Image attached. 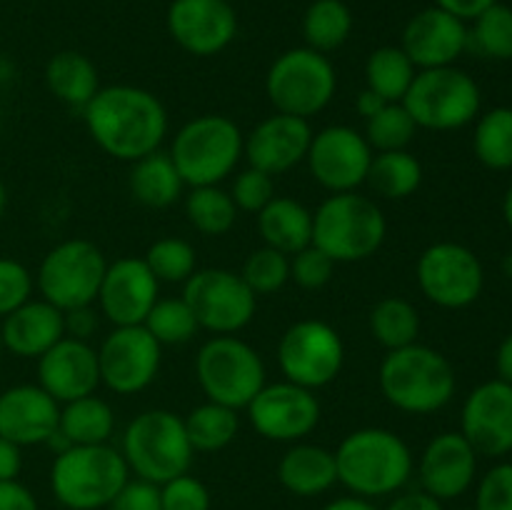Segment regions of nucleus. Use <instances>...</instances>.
Returning a JSON list of instances; mask_svg holds the SVG:
<instances>
[{"label": "nucleus", "instance_id": "f257e3e1", "mask_svg": "<svg viewBox=\"0 0 512 510\" xmlns=\"http://www.w3.org/2000/svg\"><path fill=\"white\" fill-rule=\"evenodd\" d=\"M93 143L120 163H135L155 153L168 135L170 120L163 100L140 85H105L83 108Z\"/></svg>", "mask_w": 512, "mask_h": 510}, {"label": "nucleus", "instance_id": "f03ea898", "mask_svg": "<svg viewBox=\"0 0 512 510\" xmlns=\"http://www.w3.org/2000/svg\"><path fill=\"white\" fill-rule=\"evenodd\" d=\"M333 455L338 483L365 500L400 493L415 470L410 445L388 428L353 430L340 440Z\"/></svg>", "mask_w": 512, "mask_h": 510}, {"label": "nucleus", "instance_id": "7ed1b4c3", "mask_svg": "<svg viewBox=\"0 0 512 510\" xmlns=\"http://www.w3.org/2000/svg\"><path fill=\"white\" fill-rule=\"evenodd\" d=\"M383 398L408 415H430L453 400L458 380L455 368L440 350L413 343L388 350L378 370Z\"/></svg>", "mask_w": 512, "mask_h": 510}, {"label": "nucleus", "instance_id": "20e7f679", "mask_svg": "<svg viewBox=\"0 0 512 510\" xmlns=\"http://www.w3.org/2000/svg\"><path fill=\"white\" fill-rule=\"evenodd\" d=\"M388 220L370 195L330 193L313 213V245L335 265L360 263L383 248Z\"/></svg>", "mask_w": 512, "mask_h": 510}, {"label": "nucleus", "instance_id": "39448f33", "mask_svg": "<svg viewBox=\"0 0 512 510\" xmlns=\"http://www.w3.org/2000/svg\"><path fill=\"white\" fill-rule=\"evenodd\" d=\"M130 478L123 453L110 443L70 445L55 453L50 490L68 510H105Z\"/></svg>", "mask_w": 512, "mask_h": 510}, {"label": "nucleus", "instance_id": "423d86ee", "mask_svg": "<svg viewBox=\"0 0 512 510\" xmlns=\"http://www.w3.org/2000/svg\"><path fill=\"white\" fill-rule=\"evenodd\" d=\"M245 133L223 113H203L183 123L170 143V158L185 188L220 185L243 160Z\"/></svg>", "mask_w": 512, "mask_h": 510}, {"label": "nucleus", "instance_id": "0eeeda50", "mask_svg": "<svg viewBox=\"0 0 512 510\" xmlns=\"http://www.w3.org/2000/svg\"><path fill=\"white\" fill-rule=\"evenodd\" d=\"M120 453L135 478L155 485L190 473L195 458L183 418L165 408H150L135 415L123 433Z\"/></svg>", "mask_w": 512, "mask_h": 510}, {"label": "nucleus", "instance_id": "6e6552de", "mask_svg": "<svg viewBox=\"0 0 512 510\" xmlns=\"http://www.w3.org/2000/svg\"><path fill=\"white\" fill-rule=\"evenodd\" d=\"M195 378L208 400L245 410L268 383L265 360L238 335H213L195 355Z\"/></svg>", "mask_w": 512, "mask_h": 510}, {"label": "nucleus", "instance_id": "1a4fd4ad", "mask_svg": "<svg viewBox=\"0 0 512 510\" xmlns=\"http://www.w3.org/2000/svg\"><path fill=\"white\" fill-rule=\"evenodd\" d=\"M338 93V70L325 53L290 48L270 63L265 73V95L275 113L310 120L323 113Z\"/></svg>", "mask_w": 512, "mask_h": 510}, {"label": "nucleus", "instance_id": "9d476101", "mask_svg": "<svg viewBox=\"0 0 512 510\" xmlns=\"http://www.w3.org/2000/svg\"><path fill=\"white\" fill-rule=\"evenodd\" d=\"M403 105L418 128L460 130L480 115V85L455 65L418 70Z\"/></svg>", "mask_w": 512, "mask_h": 510}, {"label": "nucleus", "instance_id": "9b49d317", "mask_svg": "<svg viewBox=\"0 0 512 510\" xmlns=\"http://www.w3.org/2000/svg\"><path fill=\"white\" fill-rule=\"evenodd\" d=\"M108 260L105 253L85 238H70L43 255L35 273L40 298L63 313L83 305H95Z\"/></svg>", "mask_w": 512, "mask_h": 510}, {"label": "nucleus", "instance_id": "f8f14e48", "mask_svg": "<svg viewBox=\"0 0 512 510\" xmlns=\"http://www.w3.org/2000/svg\"><path fill=\"white\" fill-rule=\"evenodd\" d=\"M185 303L193 308L200 330L213 335H238L258 310V295L243 275L228 268L195 270L183 285Z\"/></svg>", "mask_w": 512, "mask_h": 510}, {"label": "nucleus", "instance_id": "ddd939ff", "mask_svg": "<svg viewBox=\"0 0 512 510\" xmlns=\"http://www.w3.org/2000/svg\"><path fill=\"white\" fill-rule=\"evenodd\" d=\"M278 365L290 383L320 390L333 383L343 370L345 343L338 330L325 320H298L280 335Z\"/></svg>", "mask_w": 512, "mask_h": 510}, {"label": "nucleus", "instance_id": "4468645a", "mask_svg": "<svg viewBox=\"0 0 512 510\" xmlns=\"http://www.w3.org/2000/svg\"><path fill=\"white\" fill-rule=\"evenodd\" d=\"M415 280L430 303L445 310H460L480 298L485 288V270L468 245L443 240L420 253Z\"/></svg>", "mask_w": 512, "mask_h": 510}, {"label": "nucleus", "instance_id": "2eb2a0df", "mask_svg": "<svg viewBox=\"0 0 512 510\" xmlns=\"http://www.w3.org/2000/svg\"><path fill=\"white\" fill-rule=\"evenodd\" d=\"M163 363V345L145 325H120L98 348L100 383L115 395H135L155 383Z\"/></svg>", "mask_w": 512, "mask_h": 510}, {"label": "nucleus", "instance_id": "dca6fc26", "mask_svg": "<svg viewBox=\"0 0 512 510\" xmlns=\"http://www.w3.org/2000/svg\"><path fill=\"white\" fill-rule=\"evenodd\" d=\"M245 410L255 433L273 443H300L318 428L323 415L315 390L290 380L265 383Z\"/></svg>", "mask_w": 512, "mask_h": 510}, {"label": "nucleus", "instance_id": "f3484780", "mask_svg": "<svg viewBox=\"0 0 512 510\" xmlns=\"http://www.w3.org/2000/svg\"><path fill=\"white\" fill-rule=\"evenodd\" d=\"M373 155L365 135L353 125H328L313 133L305 163L320 188L328 193H350L365 185Z\"/></svg>", "mask_w": 512, "mask_h": 510}, {"label": "nucleus", "instance_id": "a211bd4d", "mask_svg": "<svg viewBox=\"0 0 512 510\" xmlns=\"http://www.w3.org/2000/svg\"><path fill=\"white\" fill-rule=\"evenodd\" d=\"M165 25L185 53L213 58L238 35V13L228 0H173L165 13Z\"/></svg>", "mask_w": 512, "mask_h": 510}, {"label": "nucleus", "instance_id": "6ab92c4d", "mask_svg": "<svg viewBox=\"0 0 512 510\" xmlns=\"http://www.w3.org/2000/svg\"><path fill=\"white\" fill-rule=\"evenodd\" d=\"M160 283L143 258H118L108 263L98 290V313L113 328L120 325H143L150 308L158 303Z\"/></svg>", "mask_w": 512, "mask_h": 510}, {"label": "nucleus", "instance_id": "aec40b11", "mask_svg": "<svg viewBox=\"0 0 512 510\" xmlns=\"http://www.w3.org/2000/svg\"><path fill=\"white\" fill-rule=\"evenodd\" d=\"M460 433L478 455L512 453V385L495 378L470 390L460 413Z\"/></svg>", "mask_w": 512, "mask_h": 510}, {"label": "nucleus", "instance_id": "412c9836", "mask_svg": "<svg viewBox=\"0 0 512 510\" xmlns=\"http://www.w3.org/2000/svg\"><path fill=\"white\" fill-rule=\"evenodd\" d=\"M400 48L418 70L455 65L468 50V25L440 5H430L405 23Z\"/></svg>", "mask_w": 512, "mask_h": 510}, {"label": "nucleus", "instance_id": "4be33fe9", "mask_svg": "<svg viewBox=\"0 0 512 510\" xmlns=\"http://www.w3.org/2000/svg\"><path fill=\"white\" fill-rule=\"evenodd\" d=\"M310 140H313L310 120L273 113L245 135L243 158L248 160L250 168H258L275 178L305 163Z\"/></svg>", "mask_w": 512, "mask_h": 510}, {"label": "nucleus", "instance_id": "5701e85b", "mask_svg": "<svg viewBox=\"0 0 512 510\" xmlns=\"http://www.w3.org/2000/svg\"><path fill=\"white\" fill-rule=\"evenodd\" d=\"M38 385L60 405L93 395L100 388L98 348L90 340L65 335L38 358Z\"/></svg>", "mask_w": 512, "mask_h": 510}, {"label": "nucleus", "instance_id": "b1692460", "mask_svg": "<svg viewBox=\"0 0 512 510\" xmlns=\"http://www.w3.org/2000/svg\"><path fill=\"white\" fill-rule=\"evenodd\" d=\"M478 473V453L463 433H440L425 445L418 460L420 490L443 500H455L473 485Z\"/></svg>", "mask_w": 512, "mask_h": 510}, {"label": "nucleus", "instance_id": "393cba45", "mask_svg": "<svg viewBox=\"0 0 512 510\" xmlns=\"http://www.w3.org/2000/svg\"><path fill=\"white\" fill-rule=\"evenodd\" d=\"M60 423V403L38 383L10 385L0 393V435L18 448L48 445Z\"/></svg>", "mask_w": 512, "mask_h": 510}, {"label": "nucleus", "instance_id": "a878e982", "mask_svg": "<svg viewBox=\"0 0 512 510\" xmlns=\"http://www.w3.org/2000/svg\"><path fill=\"white\" fill-rule=\"evenodd\" d=\"M3 348L15 358L38 360L65 338V313L43 298H30L0 320Z\"/></svg>", "mask_w": 512, "mask_h": 510}, {"label": "nucleus", "instance_id": "bb28decb", "mask_svg": "<svg viewBox=\"0 0 512 510\" xmlns=\"http://www.w3.org/2000/svg\"><path fill=\"white\" fill-rule=\"evenodd\" d=\"M278 480L288 493L298 498L323 495L338 483L333 450L315 443H293L278 463Z\"/></svg>", "mask_w": 512, "mask_h": 510}, {"label": "nucleus", "instance_id": "cd10ccee", "mask_svg": "<svg viewBox=\"0 0 512 510\" xmlns=\"http://www.w3.org/2000/svg\"><path fill=\"white\" fill-rule=\"evenodd\" d=\"M258 230L263 245L295 255L313 243V210L295 198L275 195L258 213Z\"/></svg>", "mask_w": 512, "mask_h": 510}, {"label": "nucleus", "instance_id": "c85d7f7f", "mask_svg": "<svg viewBox=\"0 0 512 510\" xmlns=\"http://www.w3.org/2000/svg\"><path fill=\"white\" fill-rule=\"evenodd\" d=\"M45 85L60 103L80 110V113L95 98V93L103 88L95 63L78 50H60L48 60Z\"/></svg>", "mask_w": 512, "mask_h": 510}, {"label": "nucleus", "instance_id": "c756f323", "mask_svg": "<svg viewBox=\"0 0 512 510\" xmlns=\"http://www.w3.org/2000/svg\"><path fill=\"white\" fill-rule=\"evenodd\" d=\"M130 165H133V168H130L128 185L130 193H133V198L138 200L140 205L163 210L183 198L185 183L168 153L155 150V153L145 155V158L135 160V163Z\"/></svg>", "mask_w": 512, "mask_h": 510}, {"label": "nucleus", "instance_id": "7c9ffc66", "mask_svg": "<svg viewBox=\"0 0 512 510\" xmlns=\"http://www.w3.org/2000/svg\"><path fill=\"white\" fill-rule=\"evenodd\" d=\"M58 433L70 445H100L110 443L115 433V410L108 400L98 395L70 400L60 405Z\"/></svg>", "mask_w": 512, "mask_h": 510}, {"label": "nucleus", "instance_id": "2f4dec72", "mask_svg": "<svg viewBox=\"0 0 512 510\" xmlns=\"http://www.w3.org/2000/svg\"><path fill=\"white\" fill-rule=\"evenodd\" d=\"M365 183L380 198L405 200L418 193L423 185V163L410 150L375 153Z\"/></svg>", "mask_w": 512, "mask_h": 510}, {"label": "nucleus", "instance_id": "473e14b6", "mask_svg": "<svg viewBox=\"0 0 512 510\" xmlns=\"http://www.w3.org/2000/svg\"><path fill=\"white\" fill-rule=\"evenodd\" d=\"M418 68L400 45H380L365 60V88L388 103H403Z\"/></svg>", "mask_w": 512, "mask_h": 510}, {"label": "nucleus", "instance_id": "72a5a7b5", "mask_svg": "<svg viewBox=\"0 0 512 510\" xmlns=\"http://www.w3.org/2000/svg\"><path fill=\"white\" fill-rule=\"evenodd\" d=\"M183 423L195 453H218L228 448L240 433L238 410L213 403V400L195 405L188 418H183Z\"/></svg>", "mask_w": 512, "mask_h": 510}, {"label": "nucleus", "instance_id": "f704fd0d", "mask_svg": "<svg viewBox=\"0 0 512 510\" xmlns=\"http://www.w3.org/2000/svg\"><path fill=\"white\" fill-rule=\"evenodd\" d=\"M353 10L343 0H313L303 15L305 45L318 53H333L353 33Z\"/></svg>", "mask_w": 512, "mask_h": 510}, {"label": "nucleus", "instance_id": "c9c22d12", "mask_svg": "<svg viewBox=\"0 0 512 510\" xmlns=\"http://www.w3.org/2000/svg\"><path fill=\"white\" fill-rule=\"evenodd\" d=\"M368 325L375 343L383 345L385 350H400L405 345L418 343L420 313L410 300L390 295V298L378 300L373 305Z\"/></svg>", "mask_w": 512, "mask_h": 510}, {"label": "nucleus", "instance_id": "e433bc0d", "mask_svg": "<svg viewBox=\"0 0 512 510\" xmlns=\"http://www.w3.org/2000/svg\"><path fill=\"white\" fill-rule=\"evenodd\" d=\"M238 213L240 210L235 208L230 193L220 185H200V188H190V193L185 195V218L198 233L208 238L230 233Z\"/></svg>", "mask_w": 512, "mask_h": 510}, {"label": "nucleus", "instance_id": "4c0bfd02", "mask_svg": "<svg viewBox=\"0 0 512 510\" xmlns=\"http://www.w3.org/2000/svg\"><path fill=\"white\" fill-rule=\"evenodd\" d=\"M475 158L490 170L512 168V108H493L475 123Z\"/></svg>", "mask_w": 512, "mask_h": 510}, {"label": "nucleus", "instance_id": "58836bf2", "mask_svg": "<svg viewBox=\"0 0 512 510\" xmlns=\"http://www.w3.org/2000/svg\"><path fill=\"white\" fill-rule=\"evenodd\" d=\"M468 48L490 60H512V8L498 0L468 28Z\"/></svg>", "mask_w": 512, "mask_h": 510}, {"label": "nucleus", "instance_id": "ea45409f", "mask_svg": "<svg viewBox=\"0 0 512 510\" xmlns=\"http://www.w3.org/2000/svg\"><path fill=\"white\" fill-rule=\"evenodd\" d=\"M145 265L150 273L158 278V283H188L190 275L198 270V253L185 238L165 235L150 243V248L143 255Z\"/></svg>", "mask_w": 512, "mask_h": 510}, {"label": "nucleus", "instance_id": "a19ab883", "mask_svg": "<svg viewBox=\"0 0 512 510\" xmlns=\"http://www.w3.org/2000/svg\"><path fill=\"white\" fill-rule=\"evenodd\" d=\"M143 325L160 345L190 343L200 330L193 308L185 303L183 295L180 298H158Z\"/></svg>", "mask_w": 512, "mask_h": 510}, {"label": "nucleus", "instance_id": "79ce46f5", "mask_svg": "<svg viewBox=\"0 0 512 510\" xmlns=\"http://www.w3.org/2000/svg\"><path fill=\"white\" fill-rule=\"evenodd\" d=\"M418 125L410 118L403 103H388L380 113L365 120V140L373 153H388V150H408L413 143Z\"/></svg>", "mask_w": 512, "mask_h": 510}, {"label": "nucleus", "instance_id": "37998d69", "mask_svg": "<svg viewBox=\"0 0 512 510\" xmlns=\"http://www.w3.org/2000/svg\"><path fill=\"white\" fill-rule=\"evenodd\" d=\"M240 275L255 295H275L290 280V255L268 248V245L255 248L245 258Z\"/></svg>", "mask_w": 512, "mask_h": 510}, {"label": "nucleus", "instance_id": "c03bdc74", "mask_svg": "<svg viewBox=\"0 0 512 510\" xmlns=\"http://www.w3.org/2000/svg\"><path fill=\"white\" fill-rule=\"evenodd\" d=\"M230 198H233L235 208L243 213L258 215L270 200L275 198V178L263 173L258 168H245L235 175L233 188H230Z\"/></svg>", "mask_w": 512, "mask_h": 510}, {"label": "nucleus", "instance_id": "a18cd8bd", "mask_svg": "<svg viewBox=\"0 0 512 510\" xmlns=\"http://www.w3.org/2000/svg\"><path fill=\"white\" fill-rule=\"evenodd\" d=\"M35 275L20 260L0 255V320L33 298Z\"/></svg>", "mask_w": 512, "mask_h": 510}, {"label": "nucleus", "instance_id": "49530a36", "mask_svg": "<svg viewBox=\"0 0 512 510\" xmlns=\"http://www.w3.org/2000/svg\"><path fill=\"white\" fill-rule=\"evenodd\" d=\"M333 273L335 263L313 243L290 255V280H295V285H300L303 290L325 288L333 280Z\"/></svg>", "mask_w": 512, "mask_h": 510}, {"label": "nucleus", "instance_id": "de8ad7c7", "mask_svg": "<svg viewBox=\"0 0 512 510\" xmlns=\"http://www.w3.org/2000/svg\"><path fill=\"white\" fill-rule=\"evenodd\" d=\"M160 503L163 510H210L213 498L203 480L183 473L160 485Z\"/></svg>", "mask_w": 512, "mask_h": 510}, {"label": "nucleus", "instance_id": "09e8293b", "mask_svg": "<svg viewBox=\"0 0 512 510\" xmlns=\"http://www.w3.org/2000/svg\"><path fill=\"white\" fill-rule=\"evenodd\" d=\"M475 510H512V463H500L483 475Z\"/></svg>", "mask_w": 512, "mask_h": 510}, {"label": "nucleus", "instance_id": "8fccbe9b", "mask_svg": "<svg viewBox=\"0 0 512 510\" xmlns=\"http://www.w3.org/2000/svg\"><path fill=\"white\" fill-rule=\"evenodd\" d=\"M108 510H163L160 485L143 478H128Z\"/></svg>", "mask_w": 512, "mask_h": 510}, {"label": "nucleus", "instance_id": "3c124183", "mask_svg": "<svg viewBox=\"0 0 512 510\" xmlns=\"http://www.w3.org/2000/svg\"><path fill=\"white\" fill-rule=\"evenodd\" d=\"M0 510H38L33 490L20 480H3L0 483Z\"/></svg>", "mask_w": 512, "mask_h": 510}, {"label": "nucleus", "instance_id": "603ef678", "mask_svg": "<svg viewBox=\"0 0 512 510\" xmlns=\"http://www.w3.org/2000/svg\"><path fill=\"white\" fill-rule=\"evenodd\" d=\"M98 310L93 305H83L65 313V335L78 340H90V335L98 330Z\"/></svg>", "mask_w": 512, "mask_h": 510}, {"label": "nucleus", "instance_id": "864d4df0", "mask_svg": "<svg viewBox=\"0 0 512 510\" xmlns=\"http://www.w3.org/2000/svg\"><path fill=\"white\" fill-rule=\"evenodd\" d=\"M385 510H443V503L425 490H410V493H395Z\"/></svg>", "mask_w": 512, "mask_h": 510}, {"label": "nucleus", "instance_id": "5fc2aeb1", "mask_svg": "<svg viewBox=\"0 0 512 510\" xmlns=\"http://www.w3.org/2000/svg\"><path fill=\"white\" fill-rule=\"evenodd\" d=\"M23 448L10 443L8 438L0 435V483L3 480H18L20 470H23Z\"/></svg>", "mask_w": 512, "mask_h": 510}, {"label": "nucleus", "instance_id": "6e6d98bb", "mask_svg": "<svg viewBox=\"0 0 512 510\" xmlns=\"http://www.w3.org/2000/svg\"><path fill=\"white\" fill-rule=\"evenodd\" d=\"M498 0H435V5H440L448 13L458 15L460 20H475L483 10H488L490 5H495Z\"/></svg>", "mask_w": 512, "mask_h": 510}, {"label": "nucleus", "instance_id": "4d7b16f0", "mask_svg": "<svg viewBox=\"0 0 512 510\" xmlns=\"http://www.w3.org/2000/svg\"><path fill=\"white\" fill-rule=\"evenodd\" d=\"M385 105H388V100H383L378 93H373V90H368V88L360 90L358 100H355V108H358V113L363 115L365 120L373 118L375 113H380Z\"/></svg>", "mask_w": 512, "mask_h": 510}, {"label": "nucleus", "instance_id": "13d9d810", "mask_svg": "<svg viewBox=\"0 0 512 510\" xmlns=\"http://www.w3.org/2000/svg\"><path fill=\"white\" fill-rule=\"evenodd\" d=\"M495 370H498V378L512 385V333L500 343L498 355H495Z\"/></svg>", "mask_w": 512, "mask_h": 510}, {"label": "nucleus", "instance_id": "bf43d9fd", "mask_svg": "<svg viewBox=\"0 0 512 510\" xmlns=\"http://www.w3.org/2000/svg\"><path fill=\"white\" fill-rule=\"evenodd\" d=\"M320 510H378L370 500L358 498V495H343V498H335L330 503H325Z\"/></svg>", "mask_w": 512, "mask_h": 510}, {"label": "nucleus", "instance_id": "052dcab7", "mask_svg": "<svg viewBox=\"0 0 512 510\" xmlns=\"http://www.w3.org/2000/svg\"><path fill=\"white\" fill-rule=\"evenodd\" d=\"M503 218H505V223H508L512 228V185H510L508 193H505V198H503Z\"/></svg>", "mask_w": 512, "mask_h": 510}, {"label": "nucleus", "instance_id": "680f3d73", "mask_svg": "<svg viewBox=\"0 0 512 510\" xmlns=\"http://www.w3.org/2000/svg\"><path fill=\"white\" fill-rule=\"evenodd\" d=\"M5 208H8V188H5V183L0 180V218H3Z\"/></svg>", "mask_w": 512, "mask_h": 510}, {"label": "nucleus", "instance_id": "e2e57ef3", "mask_svg": "<svg viewBox=\"0 0 512 510\" xmlns=\"http://www.w3.org/2000/svg\"><path fill=\"white\" fill-rule=\"evenodd\" d=\"M505 273H508L512 278V253L508 255V258H505Z\"/></svg>", "mask_w": 512, "mask_h": 510}, {"label": "nucleus", "instance_id": "0e129e2a", "mask_svg": "<svg viewBox=\"0 0 512 510\" xmlns=\"http://www.w3.org/2000/svg\"><path fill=\"white\" fill-rule=\"evenodd\" d=\"M3 353H5V348H3V338H0V358H3Z\"/></svg>", "mask_w": 512, "mask_h": 510}, {"label": "nucleus", "instance_id": "69168bd1", "mask_svg": "<svg viewBox=\"0 0 512 510\" xmlns=\"http://www.w3.org/2000/svg\"><path fill=\"white\" fill-rule=\"evenodd\" d=\"M463 510H475V508H463Z\"/></svg>", "mask_w": 512, "mask_h": 510}, {"label": "nucleus", "instance_id": "338daca9", "mask_svg": "<svg viewBox=\"0 0 512 510\" xmlns=\"http://www.w3.org/2000/svg\"><path fill=\"white\" fill-rule=\"evenodd\" d=\"M105 510H108V508H105Z\"/></svg>", "mask_w": 512, "mask_h": 510}]
</instances>
